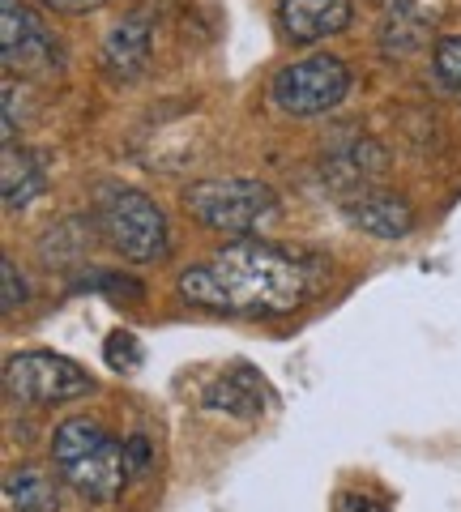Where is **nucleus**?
Listing matches in <instances>:
<instances>
[{
  "label": "nucleus",
  "mask_w": 461,
  "mask_h": 512,
  "mask_svg": "<svg viewBox=\"0 0 461 512\" xmlns=\"http://www.w3.org/2000/svg\"><path fill=\"white\" fill-rule=\"evenodd\" d=\"M316 286H321L316 261L261 239L227 244L180 274L184 303L218 316H286L304 308Z\"/></svg>",
  "instance_id": "obj_1"
},
{
  "label": "nucleus",
  "mask_w": 461,
  "mask_h": 512,
  "mask_svg": "<svg viewBox=\"0 0 461 512\" xmlns=\"http://www.w3.org/2000/svg\"><path fill=\"white\" fill-rule=\"evenodd\" d=\"M52 461L60 478L86 500L103 504L116 500L124 491V483L133 478L129 457H124V444L116 436H107L99 423L90 419H65L52 436Z\"/></svg>",
  "instance_id": "obj_2"
},
{
  "label": "nucleus",
  "mask_w": 461,
  "mask_h": 512,
  "mask_svg": "<svg viewBox=\"0 0 461 512\" xmlns=\"http://www.w3.org/2000/svg\"><path fill=\"white\" fill-rule=\"evenodd\" d=\"M180 205L193 222L218 235H252L278 218V192L265 180H248V175L193 180L180 192Z\"/></svg>",
  "instance_id": "obj_3"
},
{
  "label": "nucleus",
  "mask_w": 461,
  "mask_h": 512,
  "mask_svg": "<svg viewBox=\"0 0 461 512\" xmlns=\"http://www.w3.org/2000/svg\"><path fill=\"white\" fill-rule=\"evenodd\" d=\"M94 222H99V235L124 261L150 265L158 256H167V214L158 210V201L150 192L124 188V184L103 188Z\"/></svg>",
  "instance_id": "obj_4"
},
{
  "label": "nucleus",
  "mask_w": 461,
  "mask_h": 512,
  "mask_svg": "<svg viewBox=\"0 0 461 512\" xmlns=\"http://www.w3.org/2000/svg\"><path fill=\"white\" fill-rule=\"evenodd\" d=\"M346 90H351L346 60L316 52V56L282 64L274 73V82H269V99H274V107L286 111V116L312 120V116H325V111L338 107L346 99Z\"/></svg>",
  "instance_id": "obj_5"
},
{
  "label": "nucleus",
  "mask_w": 461,
  "mask_h": 512,
  "mask_svg": "<svg viewBox=\"0 0 461 512\" xmlns=\"http://www.w3.org/2000/svg\"><path fill=\"white\" fill-rule=\"evenodd\" d=\"M5 393L22 406H65L94 393V376L56 350H22L5 363Z\"/></svg>",
  "instance_id": "obj_6"
},
{
  "label": "nucleus",
  "mask_w": 461,
  "mask_h": 512,
  "mask_svg": "<svg viewBox=\"0 0 461 512\" xmlns=\"http://www.w3.org/2000/svg\"><path fill=\"white\" fill-rule=\"evenodd\" d=\"M0 56H5L9 73H47L56 69L60 47L35 13L18 0H0Z\"/></svg>",
  "instance_id": "obj_7"
},
{
  "label": "nucleus",
  "mask_w": 461,
  "mask_h": 512,
  "mask_svg": "<svg viewBox=\"0 0 461 512\" xmlns=\"http://www.w3.org/2000/svg\"><path fill=\"white\" fill-rule=\"evenodd\" d=\"M351 18V0H278V30L299 47L342 35Z\"/></svg>",
  "instance_id": "obj_8"
},
{
  "label": "nucleus",
  "mask_w": 461,
  "mask_h": 512,
  "mask_svg": "<svg viewBox=\"0 0 461 512\" xmlns=\"http://www.w3.org/2000/svg\"><path fill=\"white\" fill-rule=\"evenodd\" d=\"M150 39H154V18L150 9H133L107 30L103 43V69L116 77V82H133V77L146 69L150 60Z\"/></svg>",
  "instance_id": "obj_9"
},
{
  "label": "nucleus",
  "mask_w": 461,
  "mask_h": 512,
  "mask_svg": "<svg viewBox=\"0 0 461 512\" xmlns=\"http://www.w3.org/2000/svg\"><path fill=\"white\" fill-rule=\"evenodd\" d=\"M346 218L376 239H402L415 231V210L389 188H363L346 201Z\"/></svg>",
  "instance_id": "obj_10"
},
{
  "label": "nucleus",
  "mask_w": 461,
  "mask_h": 512,
  "mask_svg": "<svg viewBox=\"0 0 461 512\" xmlns=\"http://www.w3.org/2000/svg\"><path fill=\"white\" fill-rule=\"evenodd\" d=\"M205 410H222V414H235V419H257L265 410V389L257 384V372L240 367V376H222L205 389Z\"/></svg>",
  "instance_id": "obj_11"
},
{
  "label": "nucleus",
  "mask_w": 461,
  "mask_h": 512,
  "mask_svg": "<svg viewBox=\"0 0 461 512\" xmlns=\"http://www.w3.org/2000/svg\"><path fill=\"white\" fill-rule=\"evenodd\" d=\"M0 192H5V210H26L43 192V167L30 150L5 146V175H0Z\"/></svg>",
  "instance_id": "obj_12"
},
{
  "label": "nucleus",
  "mask_w": 461,
  "mask_h": 512,
  "mask_svg": "<svg viewBox=\"0 0 461 512\" xmlns=\"http://www.w3.org/2000/svg\"><path fill=\"white\" fill-rule=\"evenodd\" d=\"M5 500H9L13 512H56L60 491H56L52 474H43L39 466H22V470H9Z\"/></svg>",
  "instance_id": "obj_13"
},
{
  "label": "nucleus",
  "mask_w": 461,
  "mask_h": 512,
  "mask_svg": "<svg viewBox=\"0 0 461 512\" xmlns=\"http://www.w3.org/2000/svg\"><path fill=\"white\" fill-rule=\"evenodd\" d=\"M103 355H107V367H111V372H124V376H129V372H137V367H141V346H137L133 333H124V329L107 333Z\"/></svg>",
  "instance_id": "obj_14"
},
{
  "label": "nucleus",
  "mask_w": 461,
  "mask_h": 512,
  "mask_svg": "<svg viewBox=\"0 0 461 512\" xmlns=\"http://www.w3.org/2000/svg\"><path fill=\"white\" fill-rule=\"evenodd\" d=\"M432 64H436V77L449 90H461V35H444L432 52Z\"/></svg>",
  "instance_id": "obj_15"
},
{
  "label": "nucleus",
  "mask_w": 461,
  "mask_h": 512,
  "mask_svg": "<svg viewBox=\"0 0 461 512\" xmlns=\"http://www.w3.org/2000/svg\"><path fill=\"white\" fill-rule=\"evenodd\" d=\"M0 286H5V295H0V308H5V312H18L22 303H26V295H30V286L22 282L18 265H13L9 256L0 261Z\"/></svg>",
  "instance_id": "obj_16"
},
{
  "label": "nucleus",
  "mask_w": 461,
  "mask_h": 512,
  "mask_svg": "<svg viewBox=\"0 0 461 512\" xmlns=\"http://www.w3.org/2000/svg\"><path fill=\"white\" fill-rule=\"evenodd\" d=\"M338 512H389V504L376 500V495H368V491H342Z\"/></svg>",
  "instance_id": "obj_17"
},
{
  "label": "nucleus",
  "mask_w": 461,
  "mask_h": 512,
  "mask_svg": "<svg viewBox=\"0 0 461 512\" xmlns=\"http://www.w3.org/2000/svg\"><path fill=\"white\" fill-rule=\"evenodd\" d=\"M124 457H129V470H146L150 466V440L146 436H133L129 444H124Z\"/></svg>",
  "instance_id": "obj_18"
},
{
  "label": "nucleus",
  "mask_w": 461,
  "mask_h": 512,
  "mask_svg": "<svg viewBox=\"0 0 461 512\" xmlns=\"http://www.w3.org/2000/svg\"><path fill=\"white\" fill-rule=\"evenodd\" d=\"M39 5H47L52 13H94V9H103L107 0H39Z\"/></svg>",
  "instance_id": "obj_19"
}]
</instances>
